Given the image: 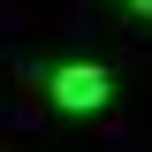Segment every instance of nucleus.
Returning a JSON list of instances; mask_svg holds the SVG:
<instances>
[{
    "label": "nucleus",
    "instance_id": "1",
    "mask_svg": "<svg viewBox=\"0 0 152 152\" xmlns=\"http://www.w3.org/2000/svg\"><path fill=\"white\" fill-rule=\"evenodd\" d=\"M46 99H53L61 114H99V107L114 99V76L91 69V61H61V69L46 76Z\"/></svg>",
    "mask_w": 152,
    "mask_h": 152
},
{
    "label": "nucleus",
    "instance_id": "2",
    "mask_svg": "<svg viewBox=\"0 0 152 152\" xmlns=\"http://www.w3.org/2000/svg\"><path fill=\"white\" fill-rule=\"evenodd\" d=\"M129 8H137V15H145V23H152V0H129Z\"/></svg>",
    "mask_w": 152,
    "mask_h": 152
}]
</instances>
